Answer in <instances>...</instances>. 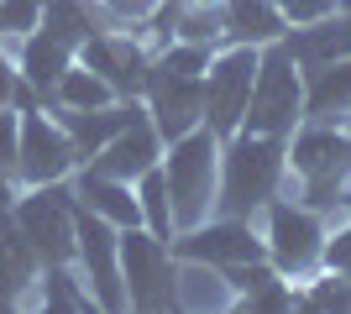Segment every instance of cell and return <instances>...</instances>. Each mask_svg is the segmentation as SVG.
I'll list each match as a JSON object with an SVG mask.
<instances>
[{"instance_id": "cell-23", "label": "cell", "mask_w": 351, "mask_h": 314, "mask_svg": "<svg viewBox=\"0 0 351 314\" xmlns=\"http://www.w3.org/2000/svg\"><path fill=\"white\" fill-rule=\"evenodd\" d=\"M121 94L105 84L89 63L73 58L69 68L58 74V84H53V100H47V110H100V105H116Z\"/></svg>"}, {"instance_id": "cell-30", "label": "cell", "mask_w": 351, "mask_h": 314, "mask_svg": "<svg viewBox=\"0 0 351 314\" xmlns=\"http://www.w3.org/2000/svg\"><path fill=\"white\" fill-rule=\"evenodd\" d=\"M320 267L346 272V278H351V220L341 225L336 236H325V257H320Z\"/></svg>"}, {"instance_id": "cell-12", "label": "cell", "mask_w": 351, "mask_h": 314, "mask_svg": "<svg viewBox=\"0 0 351 314\" xmlns=\"http://www.w3.org/2000/svg\"><path fill=\"white\" fill-rule=\"evenodd\" d=\"M168 246H173V257H194V262H210V267H241V262L267 257L263 231L241 215H210V220L178 231Z\"/></svg>"}, {"instance_id": "cell-9", "label": "cell", "mask_w": 351, "mask_h": 314, "mask_svg": "<svg viewBox=\"0 0 351 314\" xmlns=\"http://www.w3.org/2000/svg\"><path fill=\"white\" fill-rule=\"evenodd\" d=\"M257 53H263V47L226 42V47H215V58H210V68H205V126L220 142L236 136L241 120H247L252 79H257Z\"/></svg>"}, {"instance_id": "cell-5", "label": "cell", "mask_w": 351, "mask_h": 314, "mask_svg": "<svg viewBox=\"0 0 351 314\" xmlns=\"http://www.w3.org/2000/svg\"><path fill=\"white\" fill-rule=\"evenodd\" d=\"M267 225H263V246H267V262L289 278V283H304L320 272V257H325V225L309 205H289V199H267L263 205Z\"/></svg>"}, {"instance_id": "cell-13", "label": "cell", "mask_w": 351, "mask_h": 314, "mask_svg": "<svg viewBox=\"0 0 351 314\" xmlns=\"http://www.w3.org/2000/svg\"><path fill=\"white\" fill-rule=\"evenodd\" d=\"M73 58L89 63V68H95L121 100H142L147 68H152V47H147L132 27H100L79 53H73Z\"/></svg>"}, {"instance_id": "cell-11", "label": "cell", "mask_w": 351, "mask_h": 314, "mask_svg": "<svg viewBox=\"0 0 351 314\" xmlns=\"http://www.w3.org/2000/svg\"><path fill=\"white\" fill-rule=\"evenodd\" d=\"M16 225L27 231V241L43 252V262H73V183H37V189H21L11 205Z\"/></svg>"}, {"instance_id": "cell-6", "label": "cell", "mask_w": 351, "mask_h": 314, "mask_svg": "<svg viewBox=\"0 0 351 314\" xmlns=\"http://www.w3.org/2000/svg\"><path fill=\"white\" fill-rule=\"evenodd\" d=\"M142 105L152 126H158L162 142L205 126V74L199 68H184V63L152 53V68H147V90H142Z\"/></svg>"}, {"instance_id": "cell-20", "label": "cell", "mask_w": 351, "mask_h": 314, "mask_svg": "<svg viewBox=\"0 0 351 314\" xmlns=\"http://www.w3.org/2000/svg\"><path fill=\"white\" fill-rule=\"evenodd\" d=\"M220 27H226V42H247V47H267L289 37V21L273 0H226Z\"/></svg>"}, {"instance_id": "cell-4", "label": "cell", "mask_w": 351, "mask_h": 314, "mask_svg": "<svg viewBox=\"0 0 351 314\" xmlns=\"http://www.w3.org/2000/svg\"><path fill=\"white\" fill-rule=\"evenodd\" d=\"M289 168L304 183L309 205H330L351 168V136L330 120H299L289 131Z\"/></svg>"}, {"instance_id": "cell-24", "label": "cell", "mask_w": 351, "mask_h": 314, "mask_svg": "<svg viewBox=\"0 0 351 314\" xmlns=\"http://www.w3.org/2000/svg\"><path fill=\"white\" fill-rule=\"evenodd\" d=\"M136 205H142V225L152 236L173 241L178 225H173V199H168V179H162V163L147 168L142 179H136Z\"/></svg>"}, {"instance_id": "cell-1", "label": "cell", "mask_w": 351, "mask_h": 314, "mask_svg": "<svg viewBox=\"0 0 351 314\" xmlns=\"http://www.w3.org/2000/svg\"><path fill=\"white\" fill-rule=\"evenodd\" d=\"M283 173H289V136H257L236 131L220 142V194L215 215H263L267 199H278Z\"/></svg>"}, {"instance_id": "cell-28", "label": "cell", "mask_w": 351, "mask_h": 314, "mask_svg": "<svg viewBox=\"0 0 351 314\" xmlns=\"http://www.w3.org/2000/svg\"><path fill=\"white\" fill-rule=\"evenodd\" d=\"M16 152H21V110L0 105V173L16 179Z\"/></svg>"}, {"instance_id": "cell-26", "label": "cell", "mask_w": 351, "mask_h": 314, "mask_svg": "<svg viewBox=\"0 0 351 314\" xmlns=\"http://www.w3.org/2000/svg\"><path fill=\"white\" fill-rule=\"evenodd\" d=\"M299 304L309 309H351V278L346 272H325V278H304Z\"/></svg>"}, {"instance_id": "cell-14", "label": "cell", "mask_w": 351, "mask_h": 314, "mask_svg": "<svg viewBox=\"0 0 351 314\" xmlns=\"http://www.w3.org/2000/svg\"><path fill=\"white\" fill-rule=\"evenodd\" d=\"M162 147H168V142L158 136V126H152V116H147V105H136L132 120H126V126H121V131L89 157V168H100V173H110V179L136 183L147 168L162 163Z\"/></svg>"}, {"instance_id": "cell-10", "label": "cell", "mask_w": 351, "mask_h": 314, "mask_svg": "<svg viewBox=\"0 0 351 314\" xmlns=\"http://www.w3.org/2000/svg\"><path fill=\"white\" fill-rule=\"evenodd\" d=\"M79 168V147H73L69 126H63L47 105L21 110V152H16V183L37 189V183H63Z\"/></svg>"}, {"instance_id": "cell-15", "label": "cell", "mask_w": 351, "mask_h": 314, "mask_svg": "<svg viewBox=\"0 0 351 314\" xmlns=\"http://www.w3.org/2000/svg\"><path fill=\"white\" fill-rule=\"evenodd\" d=\"M43 252L27 241L11 209H0V304H37L43 283Z\"/></svg>"}, {"instance_id": "cell-25", "label": "cell", "mask_w": 351, "mask_h": 314, "mask_svg": "<svg viewBox=\"0 0 351 314\" xmlns=\"http://www.w3.org/2000/svg\"><path fill=\"white\" fill-rule=\"evenodd\" d=\"M37 304L43 309H95L84 278L73 272V262H47L43 283H37Z\"/></svg>"}, {"instance_id": "cell-22", "label": "cell", "mask_w": 351, "mask_h": 314, "mask_svg": "<svg viewBox=\"0 0 351 314\" xmlns=\"http://www.w3.org/2000/svg\"><path fill=\"white\" fill-rule=\"evenodd\" d=\"M173 304L178 309H231L236 288L231 278L210 262H194V257H178V278H173Z\"/></svg>"}, {"instance_id": "cell-18", "label": "cell", "mask_w": 351, "mask_h": 314, "mask_svg": "<svg viewBox=\"0 0 351 314\" xmlns=\"http://www.w3.org/2000/svg\"><path fill=\"white\" fill-rule=\"evenodd\" d=\"M351 116V58H330L304 68V120H341Z\"/></svg>"}, {"instance_id": "cell-31", "label": "cell", "mask_w": 351, "mask_h": 314, "mask_svg": "<svg viewBox=\"0 0 351 314\" xmlns=\"http://www.w3.org/2000/svg\"><path fill=\"white\" fill-rule=\"evenodd\" d=\"M16 194H21V183L0 173V209H11V205H16Z\"/></svg>"}, {"instance_id": "cell-16", "label": "cell", "mask_w": 351, "mask_h": 314, "mask_svg": "<svg viewBox=\"0 0 351 314\" xmlns=\"http://www.w3.org/2000/svg\"><path fill=\"white\" fill-rule=\"evenodd\" d=\"M73 205L89 209V215H100V220H110L116 231H132V225H142V205H136V183L126 179H110V173H100V168H73Z\"/></svg>"}, {"instance_id": "cell-2", "label": "cell", "mask_w": 351, "mask_h": 314, "mask_svg": "<svg viewBox=\"0 0 351 314\" xmlns=\"http://www.w3.org/2000/svg\"><path fill=\"white\" fill-rule=\"evenodd\" d=\"M162 179H168L178 231L210 220L215 215V194H220V136L210 126H194V131L173 136L162 147Z\"/></svg>"}, {"instance_id": "cell-8", "label": "cell", "mask_w": 351, "mask_h": 314, "mask_svg": "<svg viewBox=\"0 0 351 314\" xmlns=\"http://www.w3.org/2000/svg\"><path fill=\"white\" fill-rule=\"evenodd\" d=\"M73 272L84 278L95 309H126V278H121V231L100 215H73Z\"/></svg>"}, {"instance_id": "cell-19", "label": "cell", "mask_w": 351, "mask_h": 314, "mask_svg": "<svg viewBox=\"0 0 351 314\" xmlns=\"http://www.w3.org/2000/svg\"><path fill=\"white\" fill-rule=\"evenodd\" d=\"M283 47L299 58V68H315V63H330V58H351V11L341 5V11L299 27L293 37H283Z\"/></svg>"}, {"instance_id": "cell-3", "label": "cell", "mask_w": 351, "mask_h": 314, "mask_svg": "<svg viewBox=\"0 0 351 314\" xmlns=\"http://www.w3.org/2000/svg\"><path fill=\"white\" fill-rule=\"evenodd\" d=\"M304 120V68L283 42H267L257 53V79H252V100L241 131L257 136H289Z\"/></svg>"}, {"instance_id": "cell-17", "label": "cell", "mask_w": 351, "mask_h": 314, "mask_svg": "<svg viewBox=\"0 0 351 314\" xmlns=\"http://www.w3.org/2000/svg\"><path fill=\"white\" fill-rule=\"evenodd\" d=\"M73 63V47L63 42V37H53L47 27L27 31L21 37V47H16V74H21V84H27L37 100H53V84H58V74Z\"/></svg>"}, {"instance_id": "cell-7", "label": "cell", "mask_w": 351, "mask_h": 314, "mask_svg": "<svg viewBox=\"0 0 351 314\" xmlns=\"http://www.w3.org/2000/svg\"><path fill=\"white\" fill-rule=\"evenodd\" d=\"M121 278H126V304L132 309H178L173 304V278H178V257L162 236H152L147 225L121 231Z\"/></svg>"}, {"instance_id": "cell-21", "label": "cell", "mask_w": 351, "mask_h": 314, "mask_svg": "<svg viewBox=\"0 0 351 314\" xmlns=\"http://www.w3.org/2000/svg\"><path fill=\"white\" fill-rule=\"evenodd\" d=\"M142 100H116V105H100V110H53V116L69 126V136H73V147H79V168L95 157V152L110 142V136L132 120V110Z\"/></svg>"}, {"instance_id": "cell-27", "label": "cell", "mask_w": 351, "mask_h": 314, "mask_svg": "<svg viewBox=\"0 0 351 314\" xmlns=\"http://www.w3.org/2000/svg\"><path fill=\"white\" fill-rule=\"evenodd\" d=\"M43 21V0H0V42H21Z\"/></svg>"}, {"instance_id": "cell-29", "label": "cell", "mask_w": 351, "mask_h": 314, "mask_svg": "<svg viewBox=\"0 0 351 314\" xmlns=\"http://www.w3.org/2000/svg\"><path fill=\"white\" fill-rule=\"evenodd\" d=\"M283 11V21L289 27H309V21H320V16H330V11H341V0H273Z\"/></svg>"}]
</instances>
